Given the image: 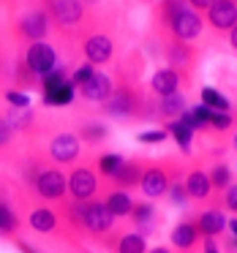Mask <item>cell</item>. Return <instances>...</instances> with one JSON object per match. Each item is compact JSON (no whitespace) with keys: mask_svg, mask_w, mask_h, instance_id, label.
Masks as SVG:
<instances>
[{"mask_svg":"<svg viewBox=\"0 0 237 253\" xmlns=\"http://www.w3.org/2000/svg\"><path fill=\"white\" fill-rule=\"evenodd\" d=\"M169 63H175L177 68L191 63V49L186 46V41H175V44L169 46Z\"/></svg>","mask_w":237,"mask_h":253,"instance_id":"cell-31","label":"cell"},{"mask_svg":"<svg viewBox=\"0 0 237 253\" xmlns=\"http://www.w3.org/2000/svg\"><path fill=\"white\" fill-rule=\"evenodd\" d=\"M82 52H85V57H88L90 66H104V63H109L115 46H112L109 36H88Z\"/></svg>","mask_w":237,"mask_h":253,"instance_id":"cell-13","label":"cell"},{"mask_svg":"<svg viewBox=\"0 0 237 253\" xmlns=\"http://www.w3.org/2000/svg\"><path fill=\"white\" fill-rule=\"evenodd\" d=\"M166 136H169V133H166V128H153V131L137 133V142L139 144H161Z\"/></svg>","mask_w":237,"mask_h":253,"instance_id":"cell-34","label":"cell"},{"mask_svg":"<svg viewBox=\"0 0 237 253\" xmlns=\"http://www.w3.org/2000/svg\"><path fill=\"white\" fill-rule=\"evenodd\" d=\"M93 74H95V68L90 66V63H85V66H79L77 71L71 74V84H74V87H82V84L93 77Z\"/></svg>","mask_w":237,"mask_h":253,"instance_id":"cell-38","label":"cell"},{"mask_svg":"<svg viewBox=\"0 0 237 253\" xmlns=\"http://www.w3.org/2000/svg\"><path fill=\"white\" fill-rule=\"evenodd\" d=\"M123 155H117V153H104L98 158V174H104V177H112L117 169H120V164H123Z\"/></svg>","mask_w":237,"mask_h":253,"instance_id":"cell-30","label":"cell"},{"mask_svg":"<svg viewBox=\"0 0 237 253\" xmlns=\"http://www.w3.org/2000/svg\"><path fill=\"white\" fill-rule=\"evenodd\" d=\"M22 229V220H19L17 210L11 207L6 191H0V237H11Z\"/></svg>","mask_w":237,"mask_h":253,"instance_id":"cell-22","label":"cell"},{"mask_svg":"<svg viewBox=\"0 0 237 253\" xmlns=\"http://www.w3.org/2000/svg\"><path fill=\"white\" fill-rule=\"evenodd\" d=\"M66 191L71 196V202H90L98 193V171L90 164L74 166V171L66 180Z\"/></svg>","mask_w":237,"mask_h":253,"instance_id":"cell-4","label":"cell"},{"mask_svg":"<svg viewBox=\"0 0 237 253\" xmlns=\"http://www.w3.org/2000/svg\"><path fill=\"white\" fill-rule=\"evenodd\" d=\"M22 63L36 79H41V77H47L49 71L57 68V52L52 49L49 44H44V41H33V44L28 46V52H25Z\"/></svg>","mask_w":237,"mask_h":253,"instance_id":"cell-5","label":"cell"},{"mask_svg":"<svg viewBox=\"0 0 237 253\" xmlns=\"http://www.w3.org/2000/svg\"><path fill=\"white\" fill-rule=\"evenodd\" d=\"M183 166L177 161H144L142 177H139V191L147 199H161L169 188V182L180 180Z\"/></svg>","mask_w":237,"mask_h":253,"instance_id":"cell-1","label":"cell"},{"mask_svg":"<svg viewBox=\"0 0 237 253\" xmlns=\"http://www.w3.org/2000/svg\"><path fill=\"white\" fill-rule=\"evenodd\" d=\"M6 120L14 126V131H28L33 126V112H30V106L28 109H11Z\"/></svg>","mask_w":237,"mask_h":253,"instance_id":"cell-29","label":"cell"},{"mask_svg":"<svg viewBox=\"0 0 237 253\" xmlns=\"http://www.w3.org/2000/svg\"><path fill=\"white\" fill-rule=\"evenodd\" d=\"M104 112L109 117H117V120H123V117H134L139 112L137 93H134L131 87H126V84H115L112 95L104 101Z\"/></svg>","mask_w":237,"mask_h":253,"instance_id":"cell-7","label":"cell"},{"mask_svg":"<svg viewBox=\"0 0 237 253\" xmlns=\"http://www.w3.org/2000/svg\"><path fill=\"white\" fill-rule=\"evenodd\" d=\"M183 185H186L188 199H193V202H207L210 193H213V185H210L207 171L199 169V166H193V169L188 171L186 180H183Z\"/></svg>","mask_w":237,"mask_h":253,"instance_id":"cell-15","label":"cell"},{"mask_svg":"<svg viewBox=\"0 0 237 253\" xmlns=\"http://www.w3.org/2000/svg\"><path fill=\"white\" fill-rule=\"evenodd\" d=\"M229 44H232V49H237V22L229 28Z\"/></svg>","mask_w":237,"mask_h":253,"instance_id":"cell-42","label":"cell"},{"mask_svg":"<svg viewBox=\"0 0 237 253\" xmlns=\"http://www.w3.org/2000/svg\"><path fill=\"white\" fill-rule=\"evenodd\" d=\"M207 128H213V131H221V133H224L226 128H232V115H229V112H210Z\"/></svg>","mask_w":237,"mask_h":253,"instance_id":"cell-33","label":"cell"},{"mask_svg":"<svg viewBox=\"0 0 237 253\" xmlns=\"http://www.w3.org/2000/svg\"><path fill=\"white\" fill-rule=\"evenodd\" d=\"M14 133H17V131H14L11 123H8L6 117H0V150H6L8 144L14 142Z\"/></svg>","mask_w":237,"mask_h":253,"instance_id":"cell-39","label":"cell"},{"mask_svg":"<svg viewBox=\"0 0 237 253\" xmlns=\"http://www.w3.org/2000/svg\"><path fill=\"white\" fill-rule=\"evenodd\" d=\"M235 169H237V166H235Z\"/></svg>","mask_w":237,"mask_h":253,"instance_id":"cell-47","label":"cell"},{"mask_svg":"<svg viewBox=\"0 0 237 253\" xmlns=\"http://www.w3.org/2000/svg\"><path fill=\"white\" fill-rule=\"evenodd\" d=\"M104 204L115 218H128V212H131V207H134V199L128 196L123 188H112V191L106 193Z\"/></svg>","mask_w":237,"mask_h":253,"instance_id":"cell-24","label":"cell"},{"mask_svg":"<svg viewBox=\"0 0 237 253\" xmlns=\"http://www.w3.org/2000/svg\"><path fill=\"white\" fill-rule=\"evenodd\" d=\"M106 136H109V131H106L101 123H85V126L79 128V139H85V142H90V144L104 142Z\"/></svg>","mask_w":237,"mask_h":253,"instance_id":"cell-28","label":"cell"},{"mask_svg":"<svg viewBox=\"0 0 237 253\" xmlns=\"http://www.w3.org/2000/svg\"><path fill=\"white\" fill-rule=\"evenodd\" d=\"M193 223L199 229V237H218L226 231V215H224V210L210 207L204 212L193 215Z\"/></svg>","mask_w":237,"mask_h":253,"instance_id":"cell-14","label":"cell"},{"mask_svg":"<svg viewBox=\"0 0 237 253\" xmlns=\"http://www.w3.org/2000/svg\"><path fill=\"white\" fill-rule=\"evenodd\" d=\"M166 133H169V136L180 144L183 153H191V142H193V133H196L193 128H188L183 120H177V117H175V120L166 123Z\"/></svg>","mask_w":237,"mask_h":253,"instance_id":"cell-25","label":"cell"},{"mask_svg":"<svg viewBox=\"0 0 237 253\" xmlns=\"http://www.w3.org/2000/svg\"><path fill=\"white\" fill-rule=\"evenodd\" d=\"M155 207L147 202H134L131 212H128V218L134 220V226H137V231H142V234H147L150 229H155V223H158V218H155Z\"/></svg>","mask_w":237,"mask_h":253,"instance_id":"cell-21","label":"cell"},{"mask_svg":"<svg viewBox=\"0 0 237 253\" xmlns=\"http://www.w3.org/2000/svg\"><path fill=\"white\" fill-rule=\"evenodd\" d=\"M199 98H202V106H207L213 112H229V98L224 93H218L215 87H202Z\"/></svg>","mask_w":237,"mask_h":253,"instance_id":"cell-26","label":"cell"},{"mask_svg":"<svg viewBox=\"0 0 237 253\" xmlns=\"http://www.w3.org/2000/svg\"><path fill=\"white\" fill-rule=\"evenodd\" d=\"M49 33V14L47 11H28L19 19V36L28 41H41Z\"/></svg>","mask_w":237,"mask_h":253,"instance_id":"cell-11","label":"cell"},{"mask_svg":"<svg viewBox=\"0 0 237 253\" xmlns=\"http://www.w3.org/2000/svg\"><path fill=\"white\" fill-rule=\"evenodd\" d=\"M232 147L237 150V131H235V136H232Z\"/></svg>","mask_w":237,"mask_h":253,"instance_id":"cell-46","label":"cell"},{"mask_svg":"<svg viewBox=\"0 0 237 253\" xmlns=\"http://www.w3.org/2000/svg\"><path fill=\"white\" fill-rule=\"evenodd\" d=\"M106 248H112L115 253H147V240L142 231H117L115 242H106Z\"/></svg>","mask_w":237,"mask_h":253,"instance_id":"cell-17","label":"cell"},{"mask_svg":"<svg viewBox=\"0 0 237 253\" xmlns=\"http://www.w3.org/2000/svg\"><path fill=\"white\" fill-rule=\"evenodd\" d=\"M180 71L177 68H158V71L150 77V90H153L155 95H172L177 93V87H180Z\"/></svg>","mask_w":237,"mask_h":253,"instance_id":"cell-20","label":"cell"},{"mask_svg":"<svg viewBox=\"0 0 237 253\" xmlns=\"http://www.w3.org/2000/svg\"><path fill=\"white\" fill-rule=\"evenodd\" d=\"M226 229L232 231V237H237V218H232V220H226Z\"/></svg>","mask_w":237,"mask_h":253,"instance_id":"cell-44","label":"cell"},{"mask_svg":"<svg viewBox=\"0 0 237 253\" xmlns=\"http://www.w3.org/2000/svg\"><path fill=\"white\" fill-rule=\"evenodd\" d=\"M158 106H155V117H164V120H175L180 117L183 112L188 109L186 98L180 93H172V95H158Z\"/></svg>","mask_w":237,"mask_h":253,"instance_id":"cell-23","label":"cell"},{"mask_svg":"<svg viewBox=\"0 0 237 253\" xmlns=\"http://www.w3.org/2000/svg\"><path fill=\"white\" fill-rule=\"evenodd\" d=\"M82 153V142H79L77 133H68V131H60L49 139V147H47V155L55 161V166H66V164H74Z\"/></svg>","mask_w":237,"mask_h":253,"instance_id":"cell-6","label":"cell"},{"mask_svg":"<svg viewBox=\"0 0 237 253\" xmlns=\"http://www.w3.org/2000/svg\"><path fill=\"white\" fill-rule=\"evenodd\" d=\"M142 169H144V161H142V158H128V161H123L120 169H117L115 174L109 177V180L115 182V188L128 191V188H137V185H139Z\"/></svg>","mask_w":237,"mask_h":253,"instance_id":"cell-16","label":"cell"},{"mask_svg":"<svg viewBox=\"0 0 237 253\" xmlns=\"http://www.w3.org/2000/svg\"><path fill=\"white\" fill-rule=\"evenodd\" d=\"M49 17L63 28H74L82 22L85 8L79 0H49Z\"/></svg>","mask_w":237,"mask_h":253,"instance_id":"cell-9","label":"cell"},{"mask_svg":"<svg viewBox=\"0 0 237 253\" xmlns=\"http://www.w3.org/2000/svg\"><path fill=\"white\" fill-rule=\"evenodd\" d=\"M210 3H213V0H188V6L199 8V11H202V8H210Z\"/></svg>","mask_w":237,"mask_h":253,"instance_id":"cell-41","label":"cell"},{"mask_svg":"<svg viewBox=\"0 0 237 253\" xmlns=\"http://www.w3.org/2000/svg\"><path fill=\"white\" fill-rule=\"evenodd\" d=\"M147 253H172V248H166V245H155V248H150Z\"/></svg>","mask_w":237,"mask_h":253,"instance_id":"cell-45","label":"cell"},{"mask_svg":"<svg viewBox=\"0 0 237 253\" xmlns=\"http://www.w3.org/2000/svg\"><path fill=\"white\" fill-rule=\"evenodd\" d=\"M79 90H82V95H85L88 101H101V104H104V101L112 95V90H115V82H112V79L106 77V74L95 71L93 77H90Z\"/></svg>","mask_w":237,"mask_h":253,"instance_id":"cell-19","label":"cell"},{"mask_svg":"<svg viewBox=\"0 0 237 253\" xmlns=\"http://www.w3.org/2000/svg\"><path fill=\"white\" fill-rule=\"evenodd\" d=\"M169 240H172V245H175L177 251H183V253L196 251V245H199V229H196V223H193V218H183L180 223L172 226Z\"/></svg>","mask_w":237,"mask_h":253,"instance_id":"cell-10","label":"cell"},{"mask_svg":"<svg viewBox=\"0 0 237 253\" xmlns=\"http://www.w3.org/2000/svg\"><path fill=\"white\" fill-rule=\"evenodd\" d=\"M30 188H33L36 196H41L44 202H63V199H66V174L60 171V166L44 164L36 171Z\"/></svg>","mask_w":237,"mask_h":253,"instance_id":"cell-2","label":"cell"},{"mask_svg":"<svg viewBox=\"0 0 237 253\" xmlns=\"http://www.w3.org/2000/svg\"><path fill=\"white\" fill-rule=\"evenodd\" d=\"M28 226L39 234H55L57 231V212L47 204H39L28 212Z\"/></svg>","mask_w":237,"mask_h":253,"instance_id":"cell-18","label":"cell"},{"mask_svg":"<svg viewBox=\"0 0 237 253\" xmlns=\"http://www.w3.org/2000/svg\"><path fill=\"white\" fill-rule=\"evenodd\" d=\"M169 30L177 41H191L202 33V17H199L193 8L186 6L183 11H177L175 17L169 19Z\"/></svg>","mask_w":237,"mask_h":253,"instance_id":"cell-8","label":"cell"},{"mask_svg":"<svg viewBox=\"0 0 237 253\" xmlns=\"http://www.w3.org/2000/svg\"><path fill=\"white\" fill-rule=\"evenodd\" d=\"M186 8V0H164V6H161V17H164V22L169 25V19L175 17L177 11H183Z\"/></svg>","mask_w":237,"mask_h":253,"instance_id":"cell-37","label":"cell"},{"mask_svg":"<svg viewBox=\"0 0 237 253\" xmlns=\"http://www.w3.org/2000/svg\"><path fill=\"white\" fill-rule=\"evenodd\" d=\"M6 101L11 104V109H28V106H30V95L22 93V90H8Z\"/></svg>","mask_w":237,"mask_h":253,"instance_id":"cell-36","label":"cell"},{"mask_svg":"<svg viewBox=\"0 0 237 253\" xmlns=\"http://www.w3.org/2000/svg\"><path fill=\"white\" fill-rule=\"evenodd\" d=\"M17 248H19V251H22V253H39V251H36L33 245H28V242H22V240H17Z\"/></svg>","mask_w":237,"mask_h":253,"instance_id":"cell-43","label":"cell"},{"mask_svg":"<svg viewBox=\"0 0 237 253\" xmlns=\"http://www.w3.org/2000/svg\"><path fill=\"white\" fill-rule=\"evenodd\" d=\"M232 166H226V164H213L210 166V171H207V177H210V185H213V191H224L226 185L232 182Z\"/></svg>","mask_w":237,"mask_h":253,"instance_id":"cell-27","label":"cell"},{"mask_svg":"<svg viewBox=\"0 0 237 253\" xmlns=\"http://www.w3.org/2000/svg\"><path fill=\"white\" fill-rule=\"evenodd\" d=\"M41 93H44L47 106H68L74 101V84L68 79L66 68L57 66L47 77H41Z\"/></svg>","mask_w":237,"mask_h":253,"instance_id":"cell-3","label":"cell"},{"mask_svg":"<svg viewBox=\"0 0 237 253\" xmlns=\"http://www.w3.org/2000/svg\"><path fill=\"white\" fill-rule=\"evenodd\" d=\"M202 253H224L215 242V237H202Z\"/></svg>","mask_w":237,"mask_h":253,"instance_id":"cell-40","label":"cell"},{"mask_svg":"<svg viewBox=\"0 0 237 253\" xmlns=\"http://www.w3.org/2000/svg\"><path fill=\"white\" fill-rule=\"evenodd\" d=\"M207 19L215 30H229L237 22V3L235 0H213L207 8Z\"/></svg>","mask_w":237,"mask_h":253,"instance_id":"cell-12","label":"cell"},{"mask_svg":"<svg viewBox=\"0 0 237 253\" xmlns=\"http://www.w3.org/2000/svg\"><path fill=\"white\" fill-rule=\"evenodd\" d=\"M221 193H224V199H221L224 210H229V212H237V182H229V185H226Z\"/></svg>","mask_w":237,"mask_h":253,"instance_id":"cell-35","label":"cell"},{"mask_svg":"<svg viewBox=\"0 0 237 253\" xmlns=\"http://www.w3.org/2000/svg\"><path fill=\"white\" fill-rule=\"evenodd\" d=\"M164 196H169V202L175 204V207H186L188 204V193H186V185H183L180 180L169 182V188H166Z\"/></svg>","mask_w":237,"mask_h":253,"instance_id":"cell-32","label":"cell"}]
</instances>
